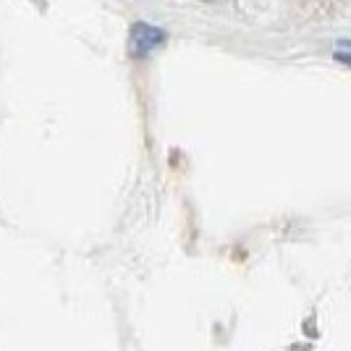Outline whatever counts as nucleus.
<instances>
[{"label":"nucleus","instance_id":"obj_2","mask_svg":"<svg viewBox=\"0 0 351 351\" xmlns=\"http://www.w3.org/2000/svg\"><path fill=\"white\" fill-rule=\"evenodd\" d=\"M338 60H341V63H349L351 66V56H338Z\"/></svg>","mask_w":351,"mask_h":351},{"label":"nucleus","instance_id":"obj_1","mask_svg":"<svg viewBox=\"0 0 351 351\" xmlns=\"http://www.w3.org/2000/svg\"><path fill=\"white\" fill-rule=\"evenodd\" d=\"M162 43H165V32L162 29L149 27V24H136L132 29L129 47H132V56L142 58V56H149L155 47H160Z\"/></svg>","mask_w":351,"mask_h":351}]
</instances>
